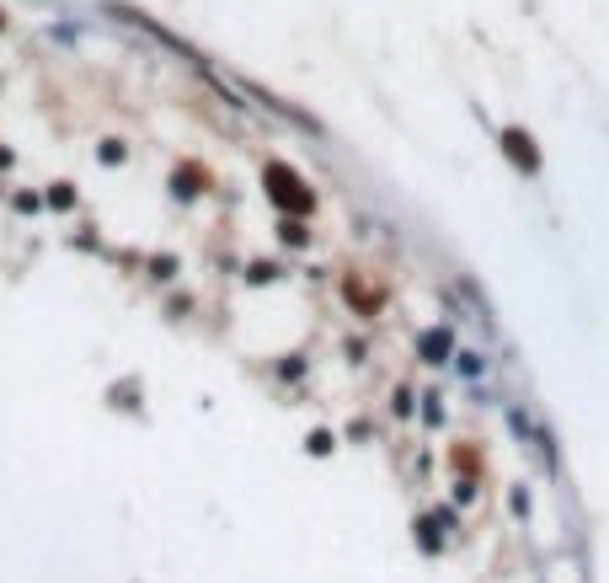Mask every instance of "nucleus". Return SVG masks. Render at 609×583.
<instances>
[{"label":"nucleus","mask_w":609,"mask_h":583,"mask_svg":"<svg viewBox=\"0 0 609 583\" xmlns=\"http://www.w3.org/2000/svg\"><path fill=\"white\" fill-rule=\"evenodd\" d=\"M268 193H273V204H284V209H294V214H305L310 209V193H305V182L289 172V166H268Z\"/></svg>","instance_id":"f257e3e1"},{"label":"nucleus","mask_w":609,"mask_h":583,"mask_svg":"<svg viewBox=\"0 0 609 583\" xmlns=\"http://www.w3.org/2000/svg\"><path fill=\"white\" fill-rule=\"evenodd\" d=\"M503 145H508L513 166H524V172H535V166H540V156H535V140H529L524 129H508V134H503Z\"/></svg>","instance_id":"f03ea898"}]
</instances>
